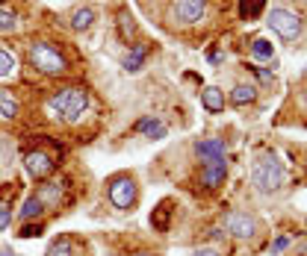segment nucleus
<instances>
[{
	"instance_id": "nucleus-1",
	"label": "nucleus",
	"mask_w": 307,
	"mask_h": 256,
	"mask_svg": "<svg viewBox=\"0 0 307 256\" xmlns=\"http://www.w3.org/2000/svg\"><path fill=\"white\" fill-rule=\"evenodd\" d=\"M47 109L53 112V118H62L68 124H77L83 112L89 109V92L83 86H65L47 97Z\"/></svg>"
},
{
	"instance_id": "nucleus-2",
	"label": "nucleus",
	"mask_w": 307,
	"mask_h": 256,
	"mask_svg": "<svg viewBox=\"0 0 307 256\" xmlns=\"http://www.w3.org/2000/svg\"><path fill=\"white\" fill-rule=\"evenodd\" d=\"M283 180H286V171H283V162L275 153H260L254 159V165H251V186L257 188L260 195H275L283 186Z\"/></svg>"
},
{
	"instance_id": "nucleus-3",
	"label": "nucleus",
	"mask_w": 307,
	"mask_h": 256,
	"mask_svg": "<svg viewBox=\"0 0 307 256\" xmlns=\"http://www.w3.org/2000/svg\"><path fill=\"white\" fill-rule=\"evenodd\" d=\"M27 59L45 77H62L68 71V59L62 56V50L56 45H50V41H30L27 45Z\"/></svg>"
},
{
	"instance_id": "nucleus-4",
	"label": "nucleus",
	"mask_w": 307,
	"mask_h": 256,
	"mask_svg": "<svg viewBox=\"0 0 307 256\" xmlns=\"http://www.w3.org/2000/svg\"><path fill=\"white\" fill-rule=\"evenodd\" d=\"M266 24H269V30L281 41H298L301 33H304V21H301V15L293 9H286V6H272L266 12Z\"/></svg>"
},
{
	"instance_id": "nucleus-5",
	"label": "nucleus",
	"mask_w": 307,
	"mask_h": 256,
	"mask_svg": "<svg viewBox=\"0 0 307 256\" xmlns=\"http://www.w3.org/2000/svg\"><path fill=\"white\" fill-rule=\"evenodd\" d=\"M106 198H109V203L116 209L130 212L136 206V200H139V186H136V180L130 174H116L106 183Z\"/></svg>"
},
{
	"instance_id": "nucleus-6",
	"label": "nucleus",
	"mask_w": 307,
	"mask_h": 256,
	"mask_svg": "<svg viewBox=\"0 0 307 256\" xmlns=\"http://www.w3.org/2000/svg\"><path fill=\"white\" fill-rule=\"evenodd\" d=\"M207 18V0H171L168 3V21L177 27H195Z\"/></svg>"
},
{
	"instance_id": "nucleus-7",
	"label": "nucleus",
	"mask_w": 307,
	"mask_h": 256,
	"mask_svg": "<svg viewBox=\"0 0 307 256\" xmlns=\"http://www.w3.org/2000/svg\"><path fill=\"white\" fill-rule=\"evenodd\" d=\"M222 227H224V233H227V236H234V239H245V242H248V239H254V233H257V218L248 215V212L234 209V212L224 215Z\"/></svg>"
},
{
	"instance_id": "nucleus-8",
	"label": "nucleus",
	"mask_w": 307,
	"mask_h": 256,
	"mask_svg": "<svg viewBox=\"0 0 307 256\" xmlns=\"http://www.w3.org/2000/svg\"><path fill=\"white\" fill-rule=\"evenodd\" d=\"M192 153H195V159H198L201 168H204V165H213V162H219V159H227V144H224V139L210 136V139L195 141V144H192Z\"/></svg>"
},
{
	"instance_id": "nucleus-9",
	"label": "nucleus",
	"mask_w": 307,
	"mask_h": 256,
	"mask_svg": "<svg viewBox=\"0 0 307 256\" xmlns=\"http://www.w3.org/2000/svg\"><path fill=\"white\" fill-rule=\"evenodd\" d=\"M24 168H27V174L33 177V180H47V177L53 174L56 162H53L50 153H45V151H30L24 156Z\"/></svg>"
},
{
	"instance_id": "nucleus-10",
	"label": "nucleus",
	"mask_w": 307,
	"mask_h": 256,
	"mask_svg": "<svg viewBox=\"0 0 307 256\" xmlns=\"http://www.w3.org/2000/svg\"><path fill=\"white\" fill-rule=\"evenodd\" d=\"M224 180H227V159H219V162L204 165V168H201L198 183L207 188V191H216L219 186H224Z\"/></svg>"
},
{
	"instance_id": "nucleus-11",
	"label": "nucleus",
	"mask_w": 307,
	"mask_h": 256,
	"mask_svg": "<svg viewBox=\"0 0 307 256\" xmlns=\"http://www.w3.org/2000/svg\"><path fill=\"white\" fill-rule=\"evenodd\" d=\"M133 130L136 133H142L145 139H154V141H160L168 136V124H165L160 115H142L136 124H133Z\"/></svg>"
},
{
	"instance_id": "nucleus-12",
	"label": "nucleus",
	"mask_w": 307,
	"mask_h": 256,
	"mask_svg": "<svg viewBox=\"0 0 307 256\" xmlns=\"http://www.w3.org/2000/svg\"><path fill=\"white\" fill-rule=\"evenodd\" d=\"M94 21H98V12L92 6H74L68 15V27L74 33H86V30H92Z\"/></svg>"
},
{
	"instance_id": "nucleus-13",
	"label": "nucleus",
	"mask_w": 307,
	"mask_h": 256,
	"mask_svg": "<svg viewBox=\"0 0 307 256\" xmlns=\"http://www.w3.org/2000/svg\"><path fill=\"white\" fill-rule=\"evenodd\" d=\"M148 53H151L148 45H130L127 56L121 59V68L127 71V74H139L145 68V62H148Z\"/></svg>"
},
{
	"instance_id": "nucleus-14",
	"label": "nucleus",
	"mask_w": 307,
	"mask_h": 256,
	"mask_svg": "<svg viewBox=\"0 0 307 256\" xmlns=\"http://www.w3.org/2000/svg\"><path fill=\"white\" fill-rule=\"evenodd\" d=\"M201 106L210 112V115H219L224 112V106H227V97L219 86H207V89H201Z\"/></svg>"
},
{
	"instance_id": "nucleus-15",
	"label": "nucleus",
	"mask_w": 307,
	"mask_h": 256,
	"mask_svg": "<svg viewBox=\"0 0 307 256\" xmlns=\"http://www.w3.org/2000/svg\"><path fill=\"white\" fill-rule=\"evenodd\" d=\"M257 86L254 82H236L234 89H231V94H227V100L234 106H251L254 100H257Z\"/></svg>"
},
{
	"instance_id": "nucleus-16",
	"label": "nucleus",
	"mask_w": 307,
	"mask_h": 256,
	"mask_svg": "<svg viewBox=\"0 0 307 256\" xmlns=\"http://www.w3.org/2000/svg\"><path fill=\"white\" fill-rule=\"evenodd\" d=\"M248 53H251V59H257V62H272V59H275V45H272L269 38L257 35V38H251Z\"/></svg>"
},
{
	"instance_id": "nucleus-17",
	"label": "nucleus",
	"mask_w": 307,
	"mask_h": 256,
	"mask_svg": "<svg viewBox=\"0 0 307 256\" xmlns=\"http://www.w3.org/2000/svg\"><path fill=\"white\" fill-rule=\"evenodd\" d=\"M45 200L39 198V195H30V198L24 200V206L21 209H18V218H21V221H35V218H42V215H45Z\"/></svg>"
},
{
	"instance_id": "nucleus-18",
	"label": "nucleus",
	"mask_w": 307,
	"mask_h": 256,
	"mask_svg": "<svg viewBox=\"0 0 307 256\" xmlns=\"http://www.w3.org/2000/svg\"><path fill=\"white\" fill-rule=\"evenodd\" d=\"M18 115H21V103H18V97H15L9 89H0V118L15 121Z\"/></svg>"
},
{
	"instance_id": "nucleus-19",
	"label": "nucleus",
	"mask_w": 307,
	"mask_h": 256,
	"mask_svg": "<svg viewBox=\"0 0 307 256\" xmlns=\"http://www.w3.org/2000/svg\"><path fill=\"white\" fill-rule=\"evenodd\" d=\"M116 27H118V35L124 38V41H133L136 38V33H139V27H136V21H133V15H130L127 9H121L118 12V21H116Z\"/></svg>"
},
{
	"instance_id": "nucleus-20",
	"label": "nucleus",
	"mask_w": 307,
	"mask_h": 256,
	"mask_svg": "<svg viewBox=\"0 0 307 256\" xmlns=\"http://www.w3.org/2000/svg\"><path fill=\"white\" fill-rule=\"evenodd\" d=\"M266 9V0H239V18L242 21H254Z\"/></svg>"
},
{
	"instance_id": "nucleus-21",
	"label": "nucleus",
	"mask_w": 307,
	"mask_h": 256,
	"mask_svg": "<svg viewBox=\"0 0 307 256\" xmlns=\"http://www.w3.org/2000/svg\"><path fill=\"white\" fill-rule=\"evenodd\" d=\"M45 256H74V245H71V239H68V236H59V239H53Z\"/></svg>"
},
{
	"instance_id": "nucleus-22",
	"label": "nucleus",
	"mask_w": 307,
	"mask_h": 256,
	"mask_svg": "<svg viewBox=\"0 0 307 256\" xmlns=\"http://www.w3.org/2000/svg\"><path fill=\"white\" fill-rule=\"evenodd\" d=\"M15 65H18V59L12 56L6 47H0V80H6L15 74Z\"/></svg>"
},
{
	"instance_id": "nucleus-23",
	"label": "nucleus",
	"mask_w": 307,
	"mask_h": 256,
	"mask_svg": "<svg viewBox=\"0 0 307 256\" xmlns=\"http://www.w3.org/2000/svg\"><path fill=\"white\" fill-rule=\"evenodd\" d=\"M12 30H18V15L6 6H0V33H12Z\"/></svg>"
},
{
	"instance_id": "nucleus-24",
	"label": "nucleus",
	"mask_w": 307,
	"mask_h": 256,
	"mask_svg": "<svg viewBox=\"0 0 307 256\" xmlns=\"http://www.w3.org/2000/svg\"><path fill=\"white\" fill-rule=\"evenodd\" d=\"M42 233H45V224H42V221L24 224L21 230H18V236H21V239H35V236H42Z\"/></svg>"
},
{
	"instance_id": "nucleus-25",
	"label": "nucleus",
	"mask_w": 307,
	"mask_h": 256,
	"mask_svg": "<svg viewBox=\"0 0 307 256\" xmlns=\"http://www.w3.org/2000/svg\"><path fill=\"white\" fill-rule=\"evenodd\" d=\"M12 215H15V212H12V206H6V203H3V206H0V233H3V230L12 224Z\"/></svg>"
},
{
	"instance_id": "nucleus-26",
	"label": "nucleus",
	"mask_w": 307,
	"mask_h": 256,
	"mask_svg": "<svg viewBox=\"0 0 307 256\" xmlns=\"http://www.w3.org/2000/svg\"><path fill=\"white\" fill-rule=\"evenodd\" d=\"M251 71L257 74V80H260V82H275V74H272L269 68H257V65H251Z\"/></svg>"
},
{
	"instance_id": "nucleus-27",
	"label": "nucleus",
	"mask_w": 307,
	"mask_h": 256,
	"mask_svg": "<svg viewBox=\"0 0 307 256\" xmlns=\"http://www.w3.org/2000/svg\"><path fill=\"white\" fill-rule=\"evenodd\" d=\"M290 247V239L286 236H281V239H275V245H272V256H281L283 250Z\"/></svg>"
},
{
	"instance_id": "nucleus-28",
	"label": "nucleus",
	"mask_w": 307,
	"mask_h": 256,
	"mask_svg": "<svg viewBox=\"0 0 307 256\" xmlns=\"http://www.w3.org/2000/svg\"><path fill=\"white\" fill-rule=\"evenodd\" d=\"M192 256H222L216 247H198V250H192Z\"/></svg>"
},
{
	"instance_id": "nucleus-29",
	"label": "nucleus",
	"mask_w": 307,
	"mask_h": 256,
	"mask_svg": "<svg viewBox=\"0 0 307 256\" xmlns=\"http://www.w3.org/2000/svg\"><path fill=\"white\" fill-rule=\"evenodd\" d=\"M210 236H213V239H224L227 233H224V227H213V230H210Z\"/></svg>"
},
{
	"instance_id": "nucleus-30",
	"label": "nucleus",
	"mask_w": 307,
	"mask_h": 256,
	"mask_svg": "<svg viewBox=\"0 0 307 256\" xmlns=\"http://www.w3.org/2000/svg\"><path fill=\"white\" fill-rule=\"evenodd\" d=\"M298 103H301V109L307 112V86L301 89V94H298Z\"/></svg>"
},
{
	"instance_id": "nucleus-31",
	"label": "nucleus",
	"mask_w": 307,
	"mask_h": 256,
	"mask_svg": "<svg viewBox=\"0 0 307 256\" xmlns=\"http://www.w3.org/2000/svg\"><path fill=\"white\" fill-rule=\"evenodd\" d=\"M0 256H18V253H15L12 247H0Z\"/></svg>"
},
{
	"instance_id": "nucleus-32",
	"label": "nucleus",
	"mask_w": 307,
	"mask_h": 256,
	"mask_svg": "<svg viewBox=\"0 0 307 256\" xmlns=\"http://www.w3.org/2000/svg\"><path fill=\"white\" fill-rule=\"evenodd\" d=\"M130 256H157V253H151V250H139V253H130Z\"/></svg>"
},
{
	"instance_id": "nucleus-33",
	"label": "nucleus",
	"mask_w": 307,
	"mask_h": 256,
	"mask_svg": "<svg viewBox=\"0 0 307 256\" xmlns=\"http://www.w3.org/2000/svg\"><path fill=\"white\" fill-rule=\"evenodd\" d=\"M301 3H307V0H301Z\"/></svg>"
}]
</instances>
